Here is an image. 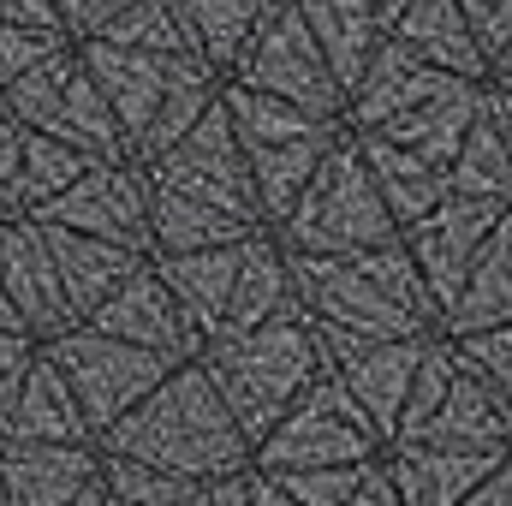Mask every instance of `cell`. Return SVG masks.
<instances>
[{
    "mask_svg": "<svg viewBox=\"0 0 512 506\" xmlns=\"http://www.w3.org/2000/svg\"><path fill=\"white\" fill-rule=\"evenodd\" d=\"M298 316L310 322L322 364L352 358L382 340H423L441 334V310L423 292L405 245H376L358 256H286Z\"/></svg>",
    "mask_w": 512,
    "mask_h": 506,
    "instance_id": "6da1fadb",
    "label": "cell"
},
{
    "mask_svg": "<svg viewBox=\"0 0 512 506\" xmlns=\"http://www.w3.org/2000/svg\"><path fill=\"white\" fill-rule=\"evenodd\" d=\"M96 447L108 459H137V465H155L185 483H215V477L251 471V441L239 435L233 411L221 405V393L209 387L197 364L167 370L149 399H137L108 435H96Z\"/></svg>",
    "mask_w": 512,
    "mask_h": 506,
    "instance_id": "7a4b0ae2",
    "label": "cell"
},
{
    "mask_svg": "<svg viewBox=\"0 0 512 506\" xmlns=\"http://www.w3.org/2000/svg\"><path fill=\"white\" fill-rule=\"evenodd\" d=\"M191 364L209 376V387L221 393V405L233 411V423H239V435L251 447L292 411V399L328 370L322 346H316V334H310V322L298 310L280 316V322H262L251 334L203 340Z\"/></svg>",
    "mask_w": 512,
    "mask_h": 506,
    "instance_id": "3957f363",
    "label": "cell"
},
{
    "mask_svg": "<svg viewBox=\"0 0 512 506\" xmlns=\"http://www.w3.org/2000/svg\"><path fill=\"white\" fill-rule=\"evenodd\" d=\"M393 239H399V227L387 221L382 197L370 185L358 137L340 131V143L322 155V167L304 185V197L292 203V215L274 227V245L286 256H358L393 245Z\"/></svg>",
    "mask_w": 512,
    "mask_h": 506,
    "instance_id": "277c9868",
    "label": "cell"
},
{
    "mask_svg": "<svg viewBox=\"0 0 512 506\" xmlns=\"http://www.w3.org/2000/svg\"><path fill=\"white\" fill-rule=\"evenodd\" d=\"M0 114L12 120L18 131H42L90 161H131L126 155V137L114 126L96 78L84 72L78 48H60L54 60H42L36 72H24L18 84L0 90Z\"/></svg>",
    "mask_w": 512,
    "mask_h": 506,
    "instance_id": "5b68a950",
    "label": "cell"
},
{
    "mask_svg": "<svg viewBox=\"0 0 512 506\" xmlns=\"http://www.w3.org/2000/svg\"><path fill=\"white\" fill-rule=\"evenodd\" d=\"M382 459L376 429L364 423V411L346 399V387L334 381V370L310 381L292 411L251 447V471L280 477V471H328V465H370Z\"/></svg>",
    "mask_w": 512,
    "mask_h": 506,
    "instance_id": "8992f818",
    "label": "cell"
},
{
    "mask_svg": "<svg viewBox=\"0 0 512 506\" xmlns=\"http://www.w3.org/2000/svg\"><path fill=\"white\" fill-rule=\"evenodd\" d=\"M42 358L60 370L66 393L78 399V411L90 423V435H108L137 399H149L161 387L167 370H179V364H167L155 352H137L126 340H108L96 328H66V334L42 340Z\"/></svg>",
    "mask_w": 512,
    "mask_h": 506,
    "instance_id": "52a82bcc",
    "label": "cell"
},
{
    "mask_svg": "<svg viewBox=\"0 0 512 506\" xmlns=\"http://www.w3.org/2000/svg\"><path fill=\"white\" fill-rule=\"evenodd\" d=\"M221 84L274 96V102H286V108H298L310 120H340V108H346V96L328 78V66H322V54H316V42H310V30H304L292 0L268 12V24L239 48V60L227 66Z\"/></svg>",
    "mask_w": 512,
    "mask_h": 506,
    "instance_id": "ba28073f",
    "label": "cell"
},
{
    "mask_svg": "<svg viewBox=\"0 0 512 506\" xmlns=\"http://www.w3.org/2000/svg\"><path fill=\"white\" fill-rule=\"evenodd\" d=\"M137 167H143L149 191H167V197L221 209V215H233V221H245V227H262L256 197H251V173H245V149H239V137L227 126V114H221V96H215V108L185 131L167 155L137 161ZM262 233H268V227H262Z\"/></svg>",
    "mask_w": 512,
    "mask_h": 506,
    "instance_id": "9c48e42d",
    "label": "cell"
},
{
    "mask_svg": "<svg viewBox=\"0 0 512 506\" xmlns=\"http://www.w3.org/2000/svg\"><path fill=\"white\" fill-rule=\"evenodd\" d=\"M30 221L149 256V179L137 161H96L78 185H66L54 203H42Z\"/></svg>",
    "mask_w": 512,
    "mask_h": 506,
    "instance_id": "30bf717a",
    "label": "cell"
},
{
    "mask_svg": "<svg viewBox=\"0 0 512 506\" xmlns=\"http://www.w3.org/2000/svg\"><path fill=\"white\" fill-rule=\"evenodd\" d=\"M78 60H84V72L96 78V90H102L114 126L126 137V155L137 149V137L149 131V120L161 114V102H167L185 78L209 72V66L191 60V54H137V48H114V42H78Z\"/></svg>",
    "mask_w": 512,
    "mask_h": 506,
    "instance_id": "8fae6325",
    "label": "cell"
},
{
    "mask_svg": "<svg viewBox=\"0 0 512 506\" xmlns=\"http://www.w3.org/2000/svg\"><path fill=\"white\" fill-rule=\"evenodd\" d=\"M501 209H507V203L441 197L423 221H411V227L399 233V245H405V256H411V268H417L423 292L435 298V310H447V304H453V292L465 286V274H471V262H477V251H483L489 227L501 221Z\"/></svg>",
    "mask_w": 512,
    "mask_h": 506,
    "instance_id": "7c38bea8",
    "label": "cell"
},
{
    "mask_svg": "<svg viewBox=\"0 0 512 506\" xmlns=\"http://www.w3.org/2000/svg\"><path fill=\"white\" fill-rule=\"evenodd\" d=\"M78 328H96V334H108V340H126L137 352H155V358H167V364H191L197 358V334H191V322L179 316V304H173V292L161 286V274L143 262L137 274H131L126 286L90 316V322H78Z\"/></svg>",
    "mask_w": 512,
    "mask_h": 506,
    "instance_id": "4fadbf2b",
    "label": "cell"
},
{
    "mask_svg": "<svg viewBox=\"0 0 512 506\" xmlns=\"http://www.w3.org/2000/svg\"><path fill=\"white\" fill-rule=\"evenodd\" d=\"M0 489L12 506H102V447H0Z\"/></svg>",
    "mask_w": 512,
    "mask_h": 506,
    "instance_id": "5bb4252c",
    "label": "cell"
},
{
    "mask_svg": "<svg viewBox=\"0 0 512 506\" xmlns=\"http://www.w3.org/2000/svg\"><path fill=\"white\" fill-rule=\"evenodd\" d=\"M0 292L18 316V328L42 346L54 334H66V304H60V280H54V256H48V239L30 215L18 221H0Z\"/></svg>",
    "mask_w": 512,
    "mask_h": 506,
    "instance_id": "9a60e30c",
    "label": "cell"
},
{
    "mask_svg": "<svg viewBox=\"0 0 512 506\" xmlns=\"http://www.w3.org/2000/svg\"><path fill=\"white\" fill-rule=\"evenodd\" d=\"M387 42H399L429 72H447L459 84H489V54L477 48L459 0H405L387 18Z\"/></svg>",
    "mask_w": 512,
    "mask_h": 506,
    "instance_id": "2e32d148",
    "label": "cell"
},
{
    "mask_svg": "<svg viewBox=\"0 0 512 506\" xmlns=\"http://www.w3.org/2000/svg\"><path fill=\"white\" fill-rule=\"evenodd\" d=\"M72 441H96V435H90L78 399L66 393L60 370L36 346V358L24 364V376L0 411V447H72Z\"/></svg>",
    "mask_w": 512,
    "mask_h": 506,
    "instance_id": "e0dca14e",
    "label": "cell"
},
{
    "mask_svg": "<svg viewBox=\"0 0 512 506\" xmlns=\"http://www.w3.org/2000/svg\"><path fill=\"white\" fill-rule=\"evenodd\" d=\"M447 84H459V78L429 72V66H423V60H411L399 42H382V54L364 66V78L352 84V96H346V108H340V126L352 131V137L382 131V126H393L399 114H411V108L435 102Z\"/></svg>",
    "mask_w": 512,
    "mask_h": 506,
    "instance_id": "ac0fdd59",
    "label": "cell"
},
{
    "mask_svg": "<svg viewBox=\"0 0 512 506\" xmlns=\"http://www.w3.org/2000/svg\"><path fill=\"white\" fill-rule=\"evenodd\" d=\"M435 334H423V340H382V346H364V352H352V358H334L328 370L334 381L346 387V399L364 411V423L376 429V441H393V429H399V411H405V393H411V376H417V358H423V346H429Z\"/></svg>",
    "mask_w": 512,
    "mask_h": 506,
    "instance_id": "d6986e66",
    "label": "cell"
},
{
    "mask_svg": "<svg viewBox=\"0 0 512 506\" xmlns=\"http://www.w3.org/2000/svg\"><path fill=\"white\" fill-rule=\"evenodd\" d=\"M382 465L393 477L399 506H459L489 471L507 465V453H447L423 441H387Z\"/></svg>",
    "mask_w": 512,
    "mask_h": 506,
    "instance_id": "ffe728a7",
    "label": "cell"
},
{
    "mask_svg": "<svg viewBox=\"0 0 512 506\" xmlns=\"http://www.w3.org/2000/svg\"><path fill=\"white\" fill-rule=\"evenodd\" d=\"M48 239V256H54V280H60V304H66V322H90L131 274L149 262L137 251H120V245H102V239H84V233H60V227H42Z\"/></svg>",
    "mask_w": 512,
    "mask_h": 506,
    "instance_id": "44dd1931",
    "label": "cell"
},
{
    "mask_svg": "<svg viewBox=\"0 0 512 506\" xmlns=\"http://www.w3.org/2000/svg\"><path fill=\"white\" fill-rule=\"evenodd\" d=\"M328 78L340 84V96H352V84L364 78V66L382 54L387 42V18L376 0H292Z\"/></svg>",
    "mask_w": 512,
    "mask_h": 506,
    "instance_id": "7402d4cb",
    "label": "cell"
},
{
    "mask_svg": "<svg viewBox=\"0 0 512 506\" xmlns=\"http://www.w3.org/2000/svg\"><path fill=\"white\" fill-rule=\"evenodd\" d=\"M512 322V203L501 221L489 227L483 251L471 262L465 286L453 292V304L441 310V340H465V334H489Z\"/></svg>",
    "mask_w": 512,
    "mask_h": 506,
    "instance_id": "603a6c76",
    "label": "cell"
},
{
    "mask_svg": "<svg viewBox=\"0 0 512 506\" xmlns=\"http://www.w3.org/2000/svg\"><path fill=\"white\" fill-rule=\"evenodd\" d=\"M483 96H489V84H447L435 102L399 114L382 131H364V137H387L393 149H411L417 161H429L435 173H447V161L459 155L465 131L477 126V114H483Z\"/></svg>",
    "mask_w": 512,
    "mask_h": 506,
    "instance_id": "cb8c5ba5",
    "label": "cell"
},
{
    "mask_svg": "<svg viewBox=\"0 0 512 506\" xmlns=\"http://www.w3.org/2000/svg\"><path fill=\"white\" fill-rule=\"evenodd\" d=\"M340 131L346 126H316L310 137H292V143H274V149H251V155H245L256 215H262L268 233L292 215V203L304 197V185L316 179V167H322V155L340 143Z\"/></svg>",
    "mask_w": 512,
    "mask_h": 506,
    "instance_id": "d4e9b609",
    "label": "cell"
},
{
    "mask_svg": "<svg viewBox=\"0 0 512 506\" xmlns=\"http://www.w3.org/2000/svg\"><path fill=\"white\" fill-rule=\"evenodd\" d=\"M149 268L161 274V286L173 292L179 316L191 322L197 340H215L227 298H233V274H239V245L221 251H185V256H149Z\"/></svg>",
    "mask_w": 512,
    "mask_h": 506,
    "instance_id": "484cf974",
    "label": "cell"
},
{
    "mask_svg": "<svg viewBox=\"0 0 512 506\" xmlns=\"http://www.w3.org/2000/svg\"><path fill=\"white\" fill-rule=\"evenodd\" d=\"M298 298H292V274H286V251L274 245V233H256L239 245V274H233V298H227V316L215 328L221 334H251L262 322H280L292 316Z\"/></svg>",
    "mask_w": 512,
    "mask_h": 506,
    "instance_id": "4316f807",
    "label": "cell"
},
{
    "mask_svg": "<svg viewBox=\"0 0 512 506\" xmlns=\"http://www.w3.org/2000/svg\"><path fill=\"white\" fill-rule=\"evenodd\" d=\"M399 441H423V447H447V453H512V435L501 423V411H495V399H489V387L465 364L447 387V399L435 405V417L423 429L399 435Z\"/></svg>",
    "mask_w": 512,
    "mask_h": 506,
    "instance_id": "83f0119b",
    "label": "cell"
},
{
    "mask_svg": "<svg viewBox=\"0 0 512 506\" xmlns=\"http://www.w3.org/2000/svg\"><path fill=\"white\" fill-rule=\"evenodd\" d=\"M274 6H286V0H167V12L179 18L191 54H197L215 78H227V66L239 60V48L268 24Z\"/></svg>",
    "mask_w": 512,
    "mask_h": 506,
    "instance_id": "f1b7e54d",
    "label": "cell"
},
{
    "mask_svg": "<svg viewBox=\"0 0 512 506\" xmlns=\"http://www.w3.org/2000/svg\"><path fill=\"white\" fill-rule=\"evenodd\" d=\"M358 155L370 167V185L382 197L387 221L405 233L411 221H423L441 197H447V173H435L429 161H417L411 149H393L387 137H358Z\"/></svg>",
    "mask_w": 512,
    "mask_h": 506,
    "instance_id": "f546056e",
    "label": "cell"
},
{
    "mask_svg": "<svg viewBox=\"0 0 512 506\" xmlns=\"http://www.w3.org/2000/svg\"><path fill=\"white\" fill-rule=\"evenodd\" d=\"M447 197H477V203H512V161L507 143L489 120V108L477 114V126L465 131L459 155L447 161Z\"/></svg>",
    "mask_w": 512,
    "mask_h": 506,
    "instance_id": "4dcf8cb0",
    "label": "cell"
},
{
    "mask_svg": "<svg viewBox=\"0 0 512 506\" xmlns=\"http://www.w3.org/2000/svg\"><path fill=\"white\" fill-rule=\"evenodd\" d=\"M221 114L239 137V149H274V143H292V137H310L316 126H340V120H310L274 96H256V90H239V84H221Z\"/></svg>",
    "mask_w": 512,
    "mask_h": 506,
    "instance_id": "1f68e13d",
    "label": "cell"
},
{
    "mask_svg": "<svg viewBox=\"0 0 512 506\" xmlns=\"http://www.w3.org/2000/svg\"><path fill=\"white\" fill-rule=\"evenodd\" d=\"M90 167H96L90 155H78V149H66V143H54L42 131H18V203H24V215H36L42 203H54Z\"/></svg>",
    "mask_w": 512,
    "mask_h": 506,
    "instance_id": "d6a6232c",
    "label": "cell"
},
{
    "mask_svg": "<svg viewBox=\"0 0 512 506\" xmlns=\"http://www.w3.org/2000/svg\"><path fill=\"white\" fill-rule=\"evenodd\" d=\"M191 495H197V483H185V477L102 453V506H185Z\"/></svg>",
    "mask_w": 512,
    "mask_h": 506,
    "instance_id": "836d02e7",
    "label": "cell"
},
{
    "mask_svg": "<svg viewBox=\"0 0 512 506\" xmlns=\"http://www.w3.org/2000/svg\"><path fill=\"white\" fill-rule=\"evenodd\" d=\"M96 42H114V48H137V54H191L179 18L167 12V0H131L126 12L96 36ZM197 60V54H191Z\"/></svg>",
    "mask_w": 512,
    "mask_h": 506,
    "instance_id": "e575fe53",
    "label": "cell"
},
{
    "mask_svg": "<svg viewBox=\"0 0 512 506\" xmlns=\"http://www.w3.org/2000/svg\"><path fill=\"white\" fill-rule=\"evenodd\" d=\"M453 352H459V364L471 376L489 387V399H495V411H501V423H507V435H512V322L507 328H489V334L453 340Z\"/></svg>",
    "mask_w": 512,
    "mask_h": 506,
    "instance_id": "d590c367",
    "label": "cell"
},
{
    "mask_svg": "<svg viewBox=\"0 0 512 506\" xmlns=\"http://www.w3.org/2000/svg\"><path fill=\"white\" fill-rule=\"evenodd\" d=\"M459 376V352H453V340H429L423 346V358H417V376H411V393H405V411H399V429H393V441L399 435H411V429H423L429 417H435V405L447 399V387Z\"/></svg>",
    "mask_w": 512,
    "mask_h": 506,
    "instance_id": "8d00e7d4",
    "label": "cell"
},
{
    "mask_svg": "<svg viewBox=\"0 0 512 506\" xmlns=\"http://www.w3.org/2000/svg\"><path fill=\"white\" fill-rule=\"evenodd\" d=\"M358 477H364V465H328V471H280L268 483L292 506H346L352 489H358Z\"/></svg>",
    "mask_w": 512,
    "mask_h": 506,
    "instance_id": "74e56055",
    "label": "cell"
},
{
    "mask_svg": "<svg viewBox=\"0 0 512 506\" xmlns=\"http://www.w3.org/2000/svg\"><path fill=\"white\" fill-rule=\"evenodd\" d=\"M60 48H72V42H66V36H42V30H12V24H0V90L18 84L24 72H36L42 60H54Z\"/></svg>",
    "mask_w": 512,
    "mask_h": 506,
    "instance_id": "f35d334b",
    "label": "cell"
},
{
    "mask_svg": "<svg viewBox=\"0 0 512 506\" xmlns=\"http://www.w3.org/2000/svg\"><path fill=\"white\" fill-rule=\"evenodd\" d=\"M131 0H54V18H60V36L78 48V42H96Z\"/></svg>",
    "mask_w": 512,
    "mask_h": 506,
    "instance_id": "ab89813d",
    "label": "cell"
},
{
    "mask_svg": "<svg viewBox=\"0 0 512 506\" xmlns=\"http://www.w3.org/2000/svg\"><path fill=\"white\" fill-rule=\"evenodd\" d=\"M459 12H465L471 36L489 54V72H495V60H501V48H507V36H512V0H459Z\"/></svg>",
    "mask_w": 512,
    "mask_h": 506,
    "instance_id": "60d3db41",
    "label": "cell"
},
{
    "mask_svg": "<svg viewBox=\"0 0 512 506\" xmlns=\"http://www.w3.org/2000/svg\"><path fill=\"white\" fill-rule=\"evenodd\" d=\"M24 203H18V126L0 114V221H18Z\"/></svg>",
    "mask_w": 512,
    "mask_h": 506,
    "instance_id": "b9f144b4",
    "label": "cell"
},
{
    "mask_svg": "<svg viewBox=\"0 0 512 506\" xmlns=\"http://www.w3.org/2000/svg\"><path fill=\"white\" fill-rule=\"evenodd\" d=\"M0 24H12V30H42V36H60L54 0H0Z\"/></svg>",
    "mask_w": 512,
    "mask_h": 506,
    "instance_id": "7bdbcfd3",
    "label": "cell"
},
{
    "mask_svg": "<svg viewBox=\"0 0 512 506\" xmlns=\"http://www.w3.org/2000/svg\"><path fill=\"white\" fill-rule=\"evenodd\" d=\"M346 506H399L393 477H387L382 459H370V465H364V477H358V489H352V501H346Z\"/></svg>",
    "mask_w": 512,
    "mask_h": 506,
    "instance_id": "ee69618b",
    "label": "cell"
},
{
    "mask_svg": "<svg viewBox=\"0 0 512 506\" xmlns=\"http://www.w3.org/2000/svg\"><path fill=\"white\" fill-rule=\"evenodd\" d=\"M459 506H512V465H501V471H489L471 495Z\"/></svg>",
    "mask_w": 512,
    "mask_h": 506,
    "instance_id": "f6af8a7d",
    "label": "cell"
},
{
    "mask_svg": "<svg viewBox=\"0 0 512 506\" xmlns=\"http://www.w3.org/2000/svg\"><path fill=\"white\" fill-rule=\"evenodd\" d=\"M483 108H489V120H495V131H501V143H507V161H512V96H507V90H495V84H489Z\"/></svg>",
    "mask_w": 512,
    "mask_h": 506,
    "instance_id": "bcb514c9",
    "label": "cell"
},
{
    "mask_svg": "<svg viewBox=\"0 0 512 506\" xmlns=\"http://www.w3.org/2000/svg\"><path fill=\"white\" fill-rule=\"evenodd\" d=\"M245 506H292V501H286L262 471H251V483H245Z\"/></svg>",
    "mask_w": 512,
    "mask_h": 506,
    "instance_id": "7dc6e473",
    "label": "cell"
},
{
    "mask_svg": "<svg viewBox=\"0 0 512 506\" xmlns=\"http://www.w3.org/2000/svg\"><path fill=\"white\" fill-rule=\"evenodd\" d=\"M0 334H24L18 316H12V304H6V292H0Z\"/></svg>",
    "mask_w": 512,
    "mask_h": 506,
    "instance_id": "c3c4849f",
    "label": "cell"
},
{
    "mask_svg": "<svg viewBox=\"0 0 512 506\" xmlns=\"http://www.w3.org/2000/svg\"><path fill=\"white\" fill-rule=\"evenodd\" d=\"M512 66V36H507V48H501V60H495V72H507ZM495 72H489V78H495Z\"/></svg>",
    "mask_w": 512,
    "mask_h": 506,
    "instance_id": "681fc988",
    "label": "cell"
},
{
    "mask_svg": "<svg viewBox=\"0 0 512 506\" xmlns=\"http://www.w3.org/2000/svg\"><path fill=\"white\" fill-rule=\"evenodd\" d=\"M489 84H495V90H507V96H512V66H507V72H495Z\"/></svg>",
    "mask_w": 512,
    "mask_h": 506,
    "instance_id": "f907efd6",
    "label": "cell"
},
{
    "mask_svg": "<svg viewBox=\"0 0 512 506\" xmlns=\"http://www.w3.org/2000/svg\"><path fill=\"white\" fill-rule=\"evenodd\" d=\"M376 6H382V18H393V12H399V6H405V0H376Z\"/></svg>",
    "mask_w": 512,
    "mask_h": 506,
    "instance_id": "816d5d0a",
    "label": "cell"
},
{
    "mask_svg": "<svg viewBox=\"0 0 512 506\" xmlns=\"http://www.w3.org/2000/svg\"><path fill=\"white\" fill-rule=\"evenodd\" d=\"M0 506H12V495H6V489H0Z\"/></svg>",
    "mask_w": 512,
    "mask_h": 506,
    "instance_id": "f5cc1de1",
    "label": "cell"
},
{
    "mask_svg": "<svg viewBox=\"0 0 512 506\" xmlns=\"http://www.w3.org/2000/svg\"><path fill=\"white\" fill-rule=\"evenodd\" d=\"M185 506H197V495H191V501H185Z\"/></svg>",
    "mask_w": 512,
    "mask_h": 506,
    "instance_id": "db71d44e",
    "label": "cell"
},
{
    "mask_svg": "<svg viewBox=\"0 0 512 506\" xmlns=\"http://www.w3.org/2000/svg\"><path fill=\"white\" fill-rule=\"evenodd\" d=\"M507 465H512V453H507Z\"/></svg>",
    "mask_w": 512,
    "mask_h": 506,
    "instance_id": "11a10c76",
    "label": "cell"
}]
</instances>
